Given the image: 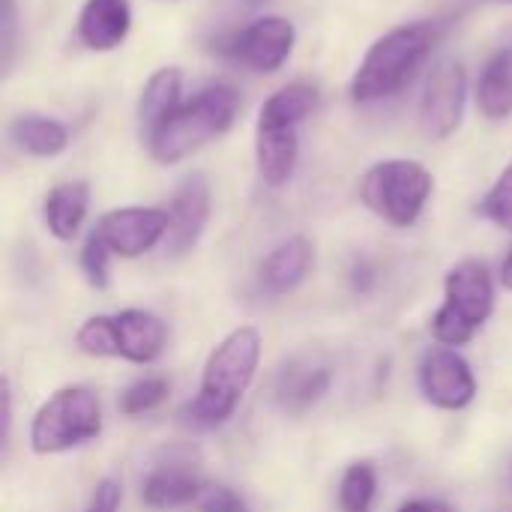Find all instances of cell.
Instances as JSON below:
<instances>
[{
	"mask_svg": "<svg viewBox=\"0 0 512 512\" xmlns=\"http://www.w3.org/2000/svg\"><path fill=\"white\" fill-rule=\"evenodd\" d=\"M261 363V333L255 327L231 330L207 357L198 396L183 408V423L195 429H219L228 423L255 381Z\"/></svg>",
	"mask_w": 512,
	"mask_h": 512,
	"instance_id": "cell-1",
	"label": "cell"
},
{
	"mask_svg": "<svg viewBox=\"0 0 512 512\" xmlns=\"http://www.w3.org/2000/svg\"><path fill=\"white\" fill-rule=\"evenodd\" d=\"M441 36H444L441 21L399 24L384 36H378L363 54L351 78V99L357 105H375L402 93L414 81L420 66L429 60Z\"/></svg>",
	"mask_w": 512,
	"mask_h": 512,
	"instance_id": "cell-2",
	"label": "cell"
},
{
	"mask_svg": "<svg viewBox=\"0 0 512 512\" xmlns=\"http://www.w3.org/2000/svg\"><path fill=\"white\" fill-rule=\"evenodd\" d=\"M321 93L315 84L294 81L276 90L258 111L255 126V165L267 186H285L300 159V126L318 111Z\"/></svg>",
	"mask_w": 512,
	"mask_h": 512,
	"instance_id": "cell-3",
	"label": "cell"
},
{
	"mask_svg": "<svg viewBox=\"0 0 512 512\" xmlns=\"http://www.w3.org/2000/svg\"><path fill=\"white\" fill-rule=\"evenodd\" d=\"M240 114V93L231 84H210L198 90L150 135L147 147L159 165H177L225 135Z\"/></svg>",
	"mask_w": 512,
	"mask_h": 512,
	"instance_id": "cell-4",
	"label": "cell"
},
{
	"mask_svg": "<svg viewBox=\"0 0 512 512\" xmlns=\"http://www.w3.org/2000/svg\"><path fill=\"white\" fill-rule=\"evenodd\" d=\"M495 312V282L486 264L462 261L444 279V303L432 318V333L441 345H468Z\"/></svg>",
	"mask_w": 512,
	"mask_h": 512,
	"instance_id": "cell-5",
	"label": "cell"
},
{
	"mask_svg": "<svg viewBox=\"0 0 512 512\" xmlns=\"http://www.w3.org/2000/svg\"><path fill=\"white\" fill-rule=\"evenodd\" d=\"M432 186L435 180L426 165L414 159H384L363 174L360 201L393 228H411L423 216Z\"/></svg>",
	"mask_w": 512,
	"mask_h": 512,
	"instance_id": "cell-6",
	"label": "cell"
},
{
	"mask_svg": "<svg viewBox=\"0 0 512 512\" xmlns=\"http://www.w3.org/2000/svg\"><path fill=\"white\" fill-rule=\"evenodd\" d=\"M168 339V327L147 309H126L117 315H93L75 333V345L90 357H120L138 366L153 363Z\"/></svg>",
	"mask_w": 512,
	"mask_h": 512,
	"instance_id": "cell-7",
	"label": "cell"
},
{
	"mask_svg": "<svg viewBox=\"0 0 512 512\" xmlns=\"http://www.w3.org/2000/svg\"><path fill=\"white\" fill-rule=\"evenodd\" d=\"M102 435V405L87 387L57 390L30 423V447L39 456L69 453Z\"/></svg>",
	"mask_w": 512,
	"mask_h": 512,
	"instance_id": "cell-8",
	"label": "cell"
},
{
	"mask_svg": "<svg viewBox=\"0 0 512 512\" xmlns=\"http://www.w3.org/2000/svg\"><path fill=\"white\" fill-rule=\"evenodd\" d=\"M294 42H297V30H294V24L288 18L264 15V18H255L246 27L234 30L225 39V45H219V48L237 66H243L249 72L270 75V72H279L288 63V57L294 51Z\"/></svg>",
	"mask_w": 512,
	"mask_h": 512,
	"instance_id": "cell-9",
	"label": "cell"
},
{
	"mask_svg": "<svg viewBox=\"0 0 512 512\" xmlns=\"http://www.w3.org/2000/svg\"><path fill=\"white\" fill-rule=\"evenodd\" d=\"M468 102V72L459 60H441L420 99V126L432 141L450 138L465 117Z\"/></svg>",
	"mask_w": 512,
	"mask_h": 512,
	"instance_id": "cell-10",
	"label": "cell"
},
{
	"mask_svg": "<svg viewBox=\"0 0 512 512\" xmlns=\"http://www.w3.org/2000/svg\"><path fill=\"white\" fill-rule=\"evenodd\" d=\"M93 234L108 246L111 255L120 258H138L159 243H165L168 234V210L162 207H120L99 219Z\"/></svg>",
	"mask_w": 512,
	"mask_h": 512,
	"instance_id": "cell-11",
	"label": "cell"
},
{
	"mask_svg": "<svg viewBox=\"0 0 512 512\" xmlns=\"http://www.w3.org/2000/svg\"><path fill=\"white\" fill-rule=\"evenodd\" d=\"M423 399L441 411H462L477 396V378L456 348H432L420 360Z\"/></svg>",
	"mask_w": 512,
	"mask_h": 512,
	"instance_id": "cell-12",
	"label": "cell"
},
{
	"mask_svg": "<svg viewBox=\"0 0 512 512\" xmlns=\"http://www.w3.org/2000/svg\"><path fill=\"white\" fill-rule=\"evenodd\" d=\"M210 207H213V195H210V183L204 174H189L171 204H168V234H165V252L171 258H183L186 252H192L210 222Z\"/></svg>",
	"mask_w": 512,
	"mask_h": 512,
	"instance_id": "cell-13",
	"label": "cell"
},
{
	"mask_svg": "<svg viewBox=\"0 0 512 512\" xmlns=\"http://www.w3.org/2000/svg\"><path fill=\"white\" fill-rule=\"evenodd\" d=\"M132 30L129 0H84L78 12V39L87 51L105 54L126 42Z\"/></svg>",
	"mask_w": 512,
	"mask_h": 512,
	"instance_id": "cell-14",
	"label": "cell"
},
{
	"mask_svg": "<svg viewBox=\"0 0 512 512\" xmlns=\"http://www.w3.org/2000/svg\"><path fill=\"white\" fill-rule=\"evenodd\" d=\"M315 264V246L306 237H288L282 240L258 267V285L264 294L270 297H282L291 294L294 288H300L309 276Z\"/></svg>",
	"mask_w": 512,
	"mask_h": 512,
	"instance_id": "cell-15",
	"label": "cell"
},
{
	"mask_svg": "<svg viewBox=\"0 0 512 512\" xmlns=\"http://www.w3.org/2000/svg\"><path fill=\"white\" fill-rule=\"evenodd\" d=\"M180 84H183V75L174 66H162L147 78L141 99H138V111H135L141 141H150V135L180 108Z\"/></svg>",
	"mask_w": 512,
	"mask_h": 512,
	"instance_id": "cell-16",
	"label": "cell"
},
{
	"mask_svg": "<svg viewBox=\"0 0 512 512\" xmlns=\"http://www.w3.org/2000/svg\"><path fill=\"white\" fill-rule=\"evenodd\" d=\"M6 135H9L12 147H18L27 156H36V159H54L72 141L69 126L48 114H18L6 126Z\"/></svg>",
	"mask_w": 512,
	"mask_h": 512,
	"instance_id": "cell-17",
	"label": "cell"
},
{
	"mask_svg": "<svg viewBox=\"0 0 512 512\" xmlns=\"http://www.w3.org/2000/svg\"><path fill=\"white\" fill-rule=\"evenodd\" d=\"M330 369L315 363H288L276 378V402L285 414H306L330 390Z\"/></svg>",
	"mask_w": 512,
	"mask_h": 512,
	"instance_id": "cell-18",
	"label": "cell"
},
{
	"mask_svg": "<svg viewBox=\"0 0 512 512\" xmlns=\"http://www.w3.org/2000/svg\"><path fill=\"white\" fill-rule=\"evenodd\" d=\"M477 105L489 120L512 117V30L510 36L495 48L477 78Z\"/></svg>",
	"mask_w": 512,
	"mask_h": 512,
	"instance_id": "cell-19",
	"label": "cell"
},
{
	"mask_svg": "<svg viewBox=\"0 0 512 512\" xmlns=\"http://www.w3.org/2000/svg\"><path fill=\"white\" fill-rule=\"evenodd\" d=\"M87 207H90V186L84 180L57 183L42 201L45 228L57 240H72L87 219Z\"/></svg>",
	"mask_w": 512,
	"mask_h": 512,
	"instance_id": "cell-20",
	"label": "cell"
},
{
	"mask_svg": "<svg viewBox=\"0 0 512 512\" xmlns=\"http://www.w3.org/2000/svg\"><path fill=\"white\" fill-rule=\"evenodd\" d=\"M201 492V480L186 465H159L147 474L141 486V501L150 510H180L192 504Z\"/></svg>",
	"mask_w": 512,
	"mask_h": 512,
	"instance_id": "cell-21",
	"label": "cell"
},
{
	"mask_svg": "<svg viewBox=\"0 0 512 512\" xmlns=\"http://www.w3.org/2000/svg\"><path fill=\"white\" fill-rule=\"evenodd\" d=\"M375 492H378V477H375V468L360 462V465H351L339 483V504L342 512H372L375 504Z\"/></svg>",
	"mask_w": 512,
	"mask_h": 512,
	"instance_id": "cell-22",
	"label": "cell"
},
{
	"mask_svg": "<svg viewBox=\"0 0 512 512\" xmlns=\"http://www.w3.org/2000/svg\"><path fill=\"white\" fill-rule=\"evenodd\" d=\"M168 396V378L153 375V378H141L132 387H126V393L120 396V411L126 417H141L150 414L153 408H159Z\"/></svg>",
	"mask_w": 512,
	"mask_h": 512,
	"instance_id": "cell-23",
	"label": "cell"
},
{
	"mask_svg": "<svg viewBox=\"0 0 512 512\" xmlns=\"http://www.w3.org/2000/svg\"><path fill=\"white\" fill-rule=\"evenodd\" d=\"M480 216L495 222L498 228L512 231V162L501 171V177L492 183V189L480 201Z\"/></svg>",
	"mask_w": 512,
	"mask_h": 512,
	"instance_id": "cell-24",
	"label": "cell"
},
{
	"mask_svg": "<svg viewBox=\"0 0 512 512\" xmlns=\"http://www.w3.org/2000/svg\"><path fill=\"white\" fill-rule=\"evenodd\" d=\"M108 258H111L108 246L96 234H90L84 249H81V270H84V276H87V282L93 288L108 285Z\"/></svg>",
	"mask_w": 512,
	"mask_h": 512,
	"instance_id": "cell-25",
	"label": "cell"
},
{
	"mask_svg": "<svg viewBox=\"0 0 512 512\" xmlns=\"http://www.w3.org/2000/svg\"><path fill=\"white\" fill-rule=\"evenodd\" d=\"M15 30H18V9L15 0H3L0 9V60H3V72H9L12 57H15Z\"/></svg>",
	"mask_w": 512,
	"mask_h": 512,
	"instance_id": "cell-26",
	"label": "cell"
},
{
	"mask_svg": "<svg viewBox=\"0 0 512 512\" xmlns=\"http://www.w3.org/2000/svg\"><path fill=\"white\" fill-rule=\"evenodd\" d=\"M120 501H123V489L117 480H102L93 495H90V504L84 512H120Z\"/></svg>",
	"mask_w": 512,
	"mask_h": 512,
	"instance_id": "cell-27",
	"label": "cell"
},
{
	"mask_svg": "<svg viewBox=\"0 0 512 512\" xmlns=\"http://www.w3.org/2000/svg\"><path fill=\"white\" fill-rule=\"evenodd\" d=\"M399 512H456L450 504L444 501H435V498H414V501H405Z\"/></svg>",
	"mask_w": 512,
	"mask_h": 512,
	"instance_id": "cell-28",
	"label": "cell"
},
{
	"mask_svg": "<svg viewBox=\"0 0 512 512\" xmlns=\"http://www.w3.org/2000/svg\"><path fill=\"white\" fill-rule=\"evenodd\" d=\"M204 512H237V501H234V495H228V492H216V495L204 504Z\"/></svg>",
	"mask_w": 512,
	"mask_h": 512,
	"instance_id": "cell-29",
	"label": "cell"
},
{
	"mask_svg": "<svg viewBox=\"0 0 512 512\" xmlns=\"http://www.w3.org/2000/svg\"><path fill=\"white\" fill-rule=\"evenodd\" d=\"M501 285H504L507 291H512V249L510 255L504 258V264H501Z\"/></svg>",
	"mask_w": 512,
	"mask_h": 512,
	"instance_id": "cell-30",
	"label": "cell"
},
{
	"mask_svg": "<svg viewBox=\"0 0 512 512\" xmlns=\"http://www.w3.org/2000/svg\"><path fill=\"white\" fill-rule=\"evenodd\" d=\"M243 6H258V3H264V0H240Z\"/></svg>",
	"mask_w": 512,
	"mask_h": 512,
	"instance_id": "cell-31",
	"label": "cell"
},
{
	"mask_svg": "<svg viewBox=\"0 0 512 512\" xmlns=\"http://www.w3.org/2000/svg\"><path fill=\"white\" fill-rule=\"evenodd\" d=\"M501 3H512V0H501Z\"/></svg>",
	"mask_w": 512,
	"mask_h": 512,
	"instance_id": "cell-32",
	"label": "cell"
},
{
	"mask_svg": "<svg viewBox=\"0 0 512 512\" xmlns=\"http://www.w3.org/2000/svg\"><path fill=\"white\" fill-rule=\"evenodd\" d=\"M498 512H512V510H498Z\"/></svg>",
	"mask_w": 512,
	"mask_h": 512,
	"instance_id": "cell-33",
	"label": "cell"
}]
</instances>
